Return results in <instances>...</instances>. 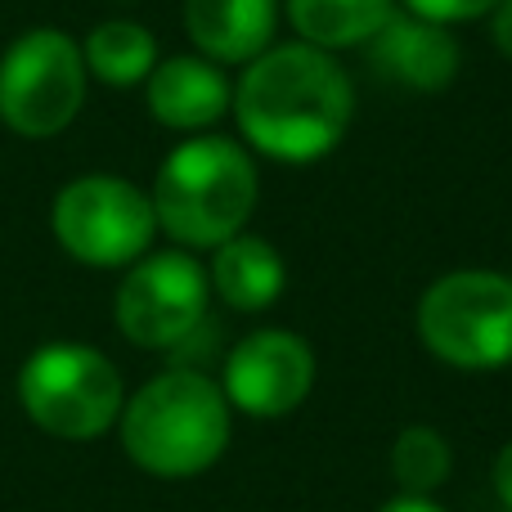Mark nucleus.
<instances>
[{"mask_svg": "<svg viewBox=\"0 0 512 512\" xmlns=\"http://www.w3.org/2000/svg\"><path fill=\"white\" fill-rule=\"evenodd\" d=\"M315 387V351L288 328H256L230 346L221 391L248 418H288Z\"/></svg>", "mask_w": 512, "mask_h": 512, "instance_id": "1a4fd4ad", "label": "nucleus"}, {"mask_svg": "<svg viewBox=\"0 0 512 512\" xmlns=\"http://www.w3.org/2000/svg\"><path fill=\"white\" fill-rule=\"evenodd\" d=\"M144 99L158 126L185 135H207L234 104V86L221 72V63L203 59V54H171L158 59V68L144 81Z\"/></svg>", "mask_w": 512, "mask_h": 512, "instance_id": "9b49d317", "label": "nucleus"}, {"mask_svg": "<svg viewBox=\"0 0 512 512\" xmlns=\"http://www.w3.org/2000/svg\"><path fill=\"white\" fill-rule=\"evenodd\" d=\"M207 301V265H198V256L185 248H167L126 265L113 297V319L131 346L176 355L207 324Z\"/></svg>", "mask_w": 512, "mask_h": 512, "instance_id": "6e6552de", "label": "nucleus"}, {"mask_svg": "<svg viewBox=\"0 0 512 512\" xmlns=\"http://www.w3.org/2000/svg\"><path fill=\"white\" fill-rule=\"evenodd\" d=\"M86 59L59 27H32L0 54V122L23 140H50L86 104Z\"/></svg>", "mask_w": 512, "mask_h": 512, "instance_id": "0eeeda50", "label": "nucleus"}, {"mask_svg": "<svg viewBox=\"0 0 512 512\" xmlns=\"http://www.w3.org/2000/svg\"><path fill=\"white\" fill-rule=\"evenodd\" d=\"M490 36H495L499 54L512 59V0H499V9L490 14Z\"/></svg>", "mask_w": 512, "mask_h": 512, "instance_id": "a211bd4d", "label": "nucleus"}, {"mask_svg": "<svg viewBox=\"0 0 512 512\" xmlns=\"http://www.w3.org/2000/svg\"><path fill=\"white\" fill-rule=\"evenodd\" d=\"M373 77L391 81L400 90H418V95H436L445 90L463 68V45L450 27L418 18L409 9H396L387 23L378 27L369 45H364Z\"/></svg>", "mask_w": 512, "mask_h": 512, "instance_id": "9d476101", "label": "nucleus"}, {"mask_svg": "<svg viewBox=\"0 0 512 512\" xmlns=\"http://www.w3.org/2000/svg\"><path fill=\"white\" fill-rule=\"evenodd\" d=\"M400 5L418 18L454 27V23H472V18H490L499 9V0H400Z\"/></svg>", "mask_w": 512, "mask_h": 512, "instance_id": "f3484780", "label": "nucleus"}, {"mask_svg": "<svg viewBox=\"0 0 512 512\" xmlns=\"http://www.w3.org/2000/svg\"><path fill=\"white\" fill-rule=\"evenodd\" d=\"M418 337L436 360L463 373L512 364V274H441L418 301Z\"/></svg>", "mask_w": 512, "mask_h": 512, "instance_id": "39448f33", "label": "nucleus"}, {"mask_svg": "<svg viewBox=\"0 0 512 512\" xmlns=\"http://www.w3.org/2000/svg\"><path fill=\"white\" fill-rule=\"evenodd\" d=\"M495 490H499V499H504V508L512 512V441L499 450V459H495Z\"/></svg>", "mask_w": 512, "mask_h": 512, "instance_id": "6ab92c4d", "label": "nucleus"}, {"mask_svg": "<svg viewBox=\"0 0 512 512\" xmlns=\"http://www.w3.org/2000/svg\"><path fill=\"white\" fill-rule=\"evenodd\" d=\"M81 59L95 81L113 90H131L144 86L149 72L158 68V41L135 18H108V23L90 27V36L81 41Z\"/></svg>", "mask_w": 512, "mask_h": 512, "instance_id": "2eb2a0df", "label": "nucleus"}, {"mask_svg": "<svg viewBox=\"0 0 512 512\" xmlns=\"http://www.w3.org/2000/svg\"><path fill=\"white\" fill-rule=\"evenodd\" d=\"M378 512H445L436 499H423V495H396L391 504H382Z\"/></svg>", "mask_w": 512, "mask_h": 512, "instance_id": "aec40b11", "label": "nucleus"}, {"mask_svg": "<svg viewBox=\"0 0 512 512\" xmlns=\"http://www.w3.org/2000/svg\"><path fill=\"white\" fill-rule=\"evenodd\" d=\"M454 468V454H450V441H445L436 427H405L391 445V477H396L400 495H423L432 499L436 490L445 486Z\"/></svg>", "mask_w": 512, "mask_h": 512, "instance_id": "dca6fc26", "label": "nucleus"}, {"mask_svg": "<svg viewBox=\"0 0 512 512\" xmlns=\"http://www.w3.org/2000/svg\"><path fill=\"white\" fill-rule=\"evenodd\" d=\"M230 113L248 153L283 167H306L346 140L355 117V81L328 50L306 41L270 45L243 63Z\"/></svg>", "mask_w": 512, "mask_h": 512, "instance_id": "f257e3e1", "label": "nucleus"}, {"mask_svg": "<svg viewBox=\"0 0 512 512\" xmlns=\"http://www.w3.org/2000/svg\"><path fill=\"white\" fill-rule=\"evenodd\" d=\"M50 230L72 261L90 270H126L153 252L158 216H153L149 189L131 185L126 176L90 171L54 194Z\"/></svg>", "mask_w": 512, "mask_h": 512, "instance_id": "423d86ee", "label": "nucleus"}, {"mask_svg": "<svg viewBox=\"0 0 512 512\" xmlns=\"http://www.w3.org/2000/svg\"><path fill=\"white\" fill-rule=\"evenodd\" d=\"M230 400L221 382L203 369L171 364L167 373L149 378L140 391L126 396L117 418L126 459L158 481H185L207 472L230 445Z\"/></svg>", "mask_w": 512, "mask_h": 512, "instance_id": "f03ea898", "label": "nucleus"}, {"mask_svg": "<svg viewBox=\"0 0 512 512\" xmlns=\"http://www.w3.org/2000/svg\"><path fill=\"white\" fill-rule=\"evenodd\" d=\"M396 14V0H283V18L297 41L315 50H364L378 27Z\"/></svg>", "mask_w": 512, "mask_h": 512, "instance_id": "4468645a", "label": "nucleus"}, {"mask_svg": "<svg viewBox=\"0 0 512 512\" xmlns=\"http://www.w3.org/2000/svg\"><path fill=\"white\" fill-rule=\"evenodd\" d=\"M18 409L45 436L86 445L117 432L126 409V382L99 346L45 342L18 364Z\"/></svg>", "mask_w": 512, "mask_h": 512, "instance_id": "20e7f679", "label": "nucleus"}, {"mask_svg": "<svg viewBox=\"0 0 512 512\" xmlns=\"http://www.w3.org/2000/svg\"><path fill=\"white\" fill-rule=\"evenodd\" d=\"M207 279H212V292L239 315H261L288 288V265H283L279 248L261 234H234L230 243L212 252V265H207Z\"/></svg>", "mask_w": 512, "mask_h": 512, "instance_id": "ddd939ff", "label": "nucleus"}, {"mask_svg": "<svg viewBox=\"0 0 512 512\" xmlns=\"http://www.w3.org/2000/svg\"><path fill=\"white\" fill-rule=\"evenodd\" d=\"M283 0H185V32L203 59L243 68L274 45Z\"/></svg>", "mask_w": 512, "mask_h": 512, "instance_id": "f8f14e48", "label": "nucleus"}, {"mask_svg": "<svg viewBox=\"0 0 512 512\" xmlns=\"http://www.w3.org/2000/svg\"><path fill=\"white\" fill-rule=\"evenodd\" d=\"M149 198L158 234L185 252H216L248 230L261 198V176L243 140L194 135L162 158Z\"/></svg>", "mask_w": 512, "mask_h": 512, "instance_id": "7ed1b4c3", "label": "nucleus"}]
</instances>
